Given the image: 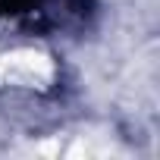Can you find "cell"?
<instances>
[{
    "mask_svg": "<svg viewBox=\"0 0 160 160\" xmlns=\"http://www.w3.org/2000/svg\"><path fill=\"white\" fill-rule=\"evenodd\" d=\"M57 82V60L41 47H13L0 53V88L50 91Z\"/></svg>",
    "mask_w": 160,
    "mask_h": 160,
    "instance_id": "obj_1",
    "label": "cell"
}]
</instances>
